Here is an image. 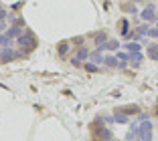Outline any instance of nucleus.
<instances>
[{
    "mask_svg": "<svg viewBox=\"0 0 158 141\" xmlns=\"http://www.w3.org/2000/svg\"><path fill=\"white\" fill-rule=\"evenodd\" d=\"M118 30L122 32V37H124V38H128V34H130V24H128L126 18H122L120 22H118Z\"/></svg>",
    "mask_w": 158,
    "mask_h": 141,
    "instance_id": "7",
    "label": "nucleus"
},
{
    "mask_svg": "<svg viewBox=\"0 0 158 141\" xmlns=\"http://www.w3.org/2000/svg\"><path fill=\"white\" fill-rule=\"evenodd\" d=\"M124 49H126V50H128V53L132 55V53H140V49H142V46H140V42L136 41V42H126V45H124Z\"/></svg>",
    "mask_w": 158,
    "mask_h": 141,
    "instance_id": "13",
    "label": "nucleus"
},
{
    "mask_svg": "<svg viewBox=\"0 0 158 141\" xmlns=\"http://www.w3.org/2000/svg\"><path fill=\"white\" fill-rule=\"evenodd\" d=\"M122 10H124V12H130V14H136V12H138L136 4H134V2H130V0H128L126 4H122Z\"/></svg>",
    "mask_w": 158,
    "mask_h": 141,
    "instance_id": "15",
    "label": "nucleus"
},
{
    "mask_svg": "<svg viewBox=\"0 0 158 141\" xmlns=\"http://www.w3.org/2000/svg\"><path fill=\"white\" fill-rule=\"evenodd\" d=\"M130 2H140V0H130Z\"/></svg>",
    "mask_w": 158,
    "mask_h": 141,
    "instance_id": "24",
    "label": "nucleus"
},
{
    "mask_svg": "<svg viewBox=\"0 0 158 141\" xmlns=\"http://www.w3.org/2000/svg\"><path fill=\"white\" fill-rule=\"evenodd\" d=\"M114 121H116V123H120V125H126V123H130V119H128V115H126L124 111H120V109H118L116 113H114Z\"/></svg>",
    "mask_w": 158,
    "mask_h": 141,
    "instance_id": "8",
    "label": "nucleus"
},
{
    "mask_svg": "<svg viewBox=\"0 0 158 141\" xmlns=\"http://www.w3.org/2000/svg\"><path fill=\"white\" fill-rule=\"evenodd\" d=\"M67 53H69V42H59V46H57V55L65 57Z\"/></svg>",
    "mask_w": 158,
    "mask_h": 141,
    "instance_id": "16",
    "label": "nucleus"
},
{
    "mask_svg": "<svg viewBox=\"0 0 158 141\" xmlns=\"http://www.w3.org/2000/svg\"><path fill=\"white\" fill-rule=\"evenodd\" d=\"M83 67H85V71H87V73H98V71H99V69H98V65H95V63H91V61H89V63H85Z\"/></svg>",
    "mask_w": 158,
    "mask_h": 141,
    "instance_id": "19",
    "label": "nucleus"
},
{
    "mask_svg": "<svg viewBox=\"0 0 158 141\" xmlns=\"http://www.w3.org/2000/svg\"><path fill=\"white\" fill-rule=\"evenodd\" d=\"M106 49H110V50H118V49H120V42H118V41H107V42H106Z\"/></svg>",
    "mask_w": 158,
    "mask_h": 141,
    "instance_id": "20",
    "label": "nucleus"
},
{
    "mask_svg": "<svg viewBox=\"0 0 158 141\" xmlns=\"http://www.w3.org/2000/svg\"><path fill=\"white\" fill-rule=\"evenodd\" d=\"M6 34H8L10 38H19L20 34H23V26H10L8 30H6Z\"/></svg>",
    "mask_w": 158,
    "mask_h": 141,
    "instance_id": "12",
    "label": "nucleus"
},
{
    "mask_svg": "<svg viewBox=\"0 0 158 141\" xmlns=\"http://www.w3.org/2000/svg\"><path fill=\"white\" fill-rule=\"evenodd\" d=\"M148 57H150V59H156V61H158V45H150V46H148Z\"/></svg>",
    "mask_w": 158,
    "mask_h": 141,
    "instance_id": "18",
    "label": "nucleus"
},
{
    "mask_svg": "<svg viewBox=\"0 0 158 141\" xmlns=\"http://www.w3.org/2000/svg\"><path fill=\"white\" fill-rule=\"evenodd\" d=\"M4 18H6V10L2 8V4H0V22H4Z\"/></svg>",
    "mask_w": 158,
    "mask_h": 141,
    "instance_id": "23",
    "label": "nucleus"
},
{
    "mask_svg": "<svg viewBox=\"0 0 158 141\" xmlns=\"http://www.w3.org/2000/svg\"><path fill=\"white\" fill-rule=\"evenodd\" d=\"M112 141H122V139H112Z\"/></svg>",
    "mask_w": 158,
    "mask_h": 141,
    "instance_id": "25",
    "label": "nucleus"
},
{
    "mask_svg": "<svg viewBox=\"0 0 158 141\" xmlns=\"http://www.w3.org/2000/svg\"><path fill=\"white\" fill-rule=\"evenodd\" d=\"M16 45H19V49H23L24 53H31V50L37 49V38H35L33 32H23L19 38H16Z\"/></svg>",
    "mask_w": 158,
    "mask_h": 141,
    "instance_id": "2",
    "label": "nucleus"
},
{
    "mask_svg": "<svg viewBox=\"0 0 158 141\" xmlns=\"http://www.w3.org/2000/svg\"><path fill=\"white\" fill-rule=\"evenodd\" d=\"M103 65H106L107 69H116V67H120V59H118V57H106V59H103Z\"/></svg>",
    "mask_w": 158,
    "mask_h": 141,
    "instance_id": "10",
    "label": "nucleus"
},
{
    "mask_svg": "<svg viewBox=\"0 0 158 141\" xmlns=\"http://www.w3.org/2000/svg\"><path fill=\"white\" fill-rule=\"evenodd\" d=\"M136 137L138 139H144V141H152V123L148 119L138 123V129H136Z\"/></svg>",
    "mask_w": 158,
    "mask_h": 141,
    "instance_id": "3",
    "label": "nucleus"
},
{
    "mask_svg": "<svg viewBox=\"0 0 158 141\" xmlns=\"http://www.w3.org/2000/svg\"><path fill=\"white\" fill-rule=\"evenodd\" d=\"M91 135H93V139H95V141H112L114 139L112 131L102 125V117H98V119H95V123L91 125Z\"/></svg>",
    "mask_w": 158,
    "mask_h": 141,
    "instance_id": "1",
    "label": "nucleus"
},
{
    "mask_svg": "<svg viewBox=\"0 0 158 141\" xmlns=\"http://www.w3.org/2000/svg\"><path fill=\"white\" fill-rule=\"evenodd\" d=\"M148 37L156 38V37H158V28H150V30H148Z\"/></svg>",
    "mask_w": 158,
    "mask_h": 141,
    "instance_id": "22",
    "label": "nucleus"
},
{
    "mask_svg": "<svg viewBox=\"0 0 158 141\" xmlns=\"http://www.w3.org/2000/svg\"><path fill=\"white\" fill-rule=\"evenodd\" d=\"M120 111H124L128 117H130V115H140V107H136V105H126V107H120Z\"/></svg>",
    "mask_w": 158,
    "mask_h": 141,
    "instance_id": "11",
    "label": "nucleus"
},
{
    "mask_svg": "<svg viewBox=\"0 0 158 141\" xmlns=\"http://www.w3.org/2000/svg\"><path fill=\"white\" fill-rule=\"evenodd\" d=\"M16 61V50H12L10 46H2L0 49V63H12Z\"/></svg>",
    "mask_w": 158,
    "mask_h": 141,
    "instance_id": "4",
    "label": "nucleus"
},
{
    "mask_svg": "<svg viewBox=\"0 0 158 141\" xmlns=\"http://www.w3.org/2000/svg\"><path fill=\"white\" fill-rule=\"evenodd\" d=\"M73 59H77V61H85V59H89V50L85 49V46H79L77 55H75Z\"/></svg>",
    "mask_w": 158,
    "mask_h": 141,
    "instance_id": "14",
    "label": "nucleus"
},
{
    "mask_svg": "<svg viewBox=\"0 0 158 141\" xmlns=\"http://www.w3.org/2000/svg\"><path fill=\"white\" fill-rule=\"evenodd\" d=\"M140 18L146 20V22H154V20H156V10H154L152 6H146V8L140 12Z\"/></svg>",
    "mask_w": 158,
    "mask_h": 141,
    "instance_id": "6",
    "label": "nucleus"
},
{
    "mask_svg": "<svg viewBox=\"0 0 158 141\" xmlns=\"http://www.w3.org/2000/svg\"><path fill=\"white\" fill-rule=\"evenodd\" d=\"M142 59H144V55H142V53H132V55H130V65L134 69H138L140 65H142Z\"/></svg>",
    "mask_w": 158,
    "mask_h": 141,
    "instance_id": "9",
    "label": "nucleus"
},
{
    "mask_svg": "<svg viewBox=\"0 0 158 141\" xmlns=\"http://www.w3.org/2000/svg\"><path fill=\"white\" fill-rule=\"evenodd\" d=\"M91 41H93V45H95V46L106 45V42H107V32H106V30H98V32H93V34H91Z\"/></svg>",
    "mask_w": 158,
    "mask_h": 141,
    "instance_id": "5",
    "label": "nucleus"
},
{
    "mask_svg": "<svg viewBox=\"0 0 158 141\" xmlns=\"http://www.w3.org/2000/svg\"><path fill=\"white\" fill-rule=\"evenodd\" d=\"M136 141H144V139H136Z\"/></svg>",
    "mask_w": 158,
    "mask_h": 141,
    "instance_id": "27",
    "label": "nucleus"
},
{
    "mask_svg": "<svg viewBox=\"0 0 158 141\" xmlns=\"http://www.w3.org/2000/svg\"><path fill=\"white\" fill-rule=\"evenodd\" d=\"M83 41H85L83 37H75L73 41H71V45H73V46H83Z\"/></svg>",
    "mask_w": 158,
    "mask_h": 141,
    "instance_id": "21",
    "label": "nucleus"
},
{
    "mask_svg": "<svg viewBox=\"0 0 158 141\" xmlns=\"http://www.w3.org/2000/svg\"><path fill=\"white\" fill-rule=\"evenodd\" d=\"M154 26H156V28H158V22H156V24H154Z\"/></svg>",
    "mask_w": 158,
    "mask_h": 141,
    "instance_id": "26",
    "label": "nucleus"
},
{
    "mask_svg": "<svg viewBox=\"0 0 158 141\" xmlns=\"http://www.w3.org/2000/svg\"><path fill=\"white\" fill-rule=\"evenodd\" d=\"M0 46H12V38H10L6 32L0 34Z\"/></svg>",
    "mask_w": 158,
    "mask_h": 141,
    "instance_id": "17",
    "label": "nucleus"
}]
</instances>
